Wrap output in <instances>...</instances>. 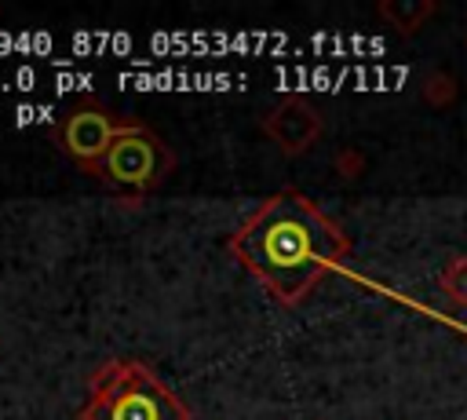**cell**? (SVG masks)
Listing matches in <instances>:
<instances>
[{"mask_svg": "<svg viewBox=\"0 0 467 420\" xmlns=\"http://www.w3.org/2000/svg\"><path fill=\"white\" fill-rule=\"evenodd\" d=\"M230 248L281 303H296L343 256V237L306 197L274 194L237 226Z\"/></svg>", "mask_w": 467, "mask_h": 420, "instance_id": "6da1fadb", "label": "cell"}, {"mask_svg": "<svg viewBox=\"0 0 467 420\" xmlns=\"http://www.w3.org/2000/svg\"><path fill=\"white\" fill-rule=\"evenodd\" d=\"M84 420H190L182 402L142 365H109L95 376Z\"/></svg>", "mask_w": 467, "mask_h": 420, "instance_id": "7a4b0ae2", "label": "cell"}, {"mask_svg": "<svg viewBox=\"0 0 467 420\" xmlns=\"http://www.w3.org/2000/svg\"><path fill=\"white\" fill-rule=\"evenodd\" d=\"M171 157L164 150V142L139 128V124H124L109 146V153L99 164V175L113 186H128V190H146L153 186L164 172H168Z\"/></svg>", "mask_w": 467, "mask_h": 420, "instance_id": "3957f363", "label": "cell"}, {"mask_svg": "<svg viewBox=\"0 0 467 420\" xmlns=\"http://www.w3.org/2000/svg\"><path fill=\"white\" fill-rule=\"evenodd\" d=\"M120 124H113L106 113L99 110H73L62 128H58V139H62V150L88 172H99L102 157L109 153L113 139H117Z\"/></svg>", "mask_w": 467, "mask_h": 420, "instance_id": "277c9868", "label": "cell"}, {"mask_svg": "<svg viewBox=\"0 0 467 420\" xmlns=\"http://www.w3.org/2000/svg\"><path fill=\"white\" fill-rule=\"evenodd\" d=\"M321 131L317 113L303 99H285L277 110L266 117V135L285 150V153H303Z\"/></svg>", "mask_w": 467, "mask_h": 420, "instance_id": "5b68a950", "label": "cell"}]
</instances>
